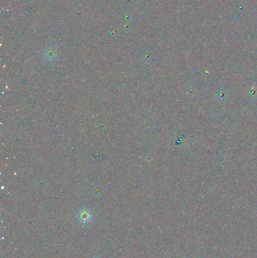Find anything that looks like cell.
<instances>
[{"label": "cell", "instance_id": "obj_2", "mask_svg": "<svg viewBox=\"0 0 257 258\" xmlns=\"http://www.w3.org/2000/svg\"><path fill=\"white\" fill-rule=\"evenodd\" d=\"M46 58L49 61H52V60H54L57 57V52L56 51L53 49V48H50V49H48L46 51Z\"/></svg>", "mask_w": 257, "mask_h": 258}, {"label": "cell", "instance_id": "obj_3", "mask_svg": "<svg viewBox=\"0 0 257 258\" xmlns=\"http://www.w3.org/2000/svg\"><path fill=\"white\" fill-rule=\"evenodd\" d=\"M96 258H99V257H96Z\"/></svg>", "mask_w": 257, "mask_h": 258}, {"label": "cell", "instance_id": "obj_1", "mask_svg": "<svg viewBox=\"0 0 257 258\" xmlns=\"http://www.w3.org/2000/svg\"><path fill=\"white\" fill-rule=\"evenodd\" d=\"M91 213L89 210L86 208H83L80 211L79 213H78V220L81 222L82 223H87L88 222H89L91 219Z\"/></svg>", "mask_w": 257, "mask_h": 258}]
</instances>
